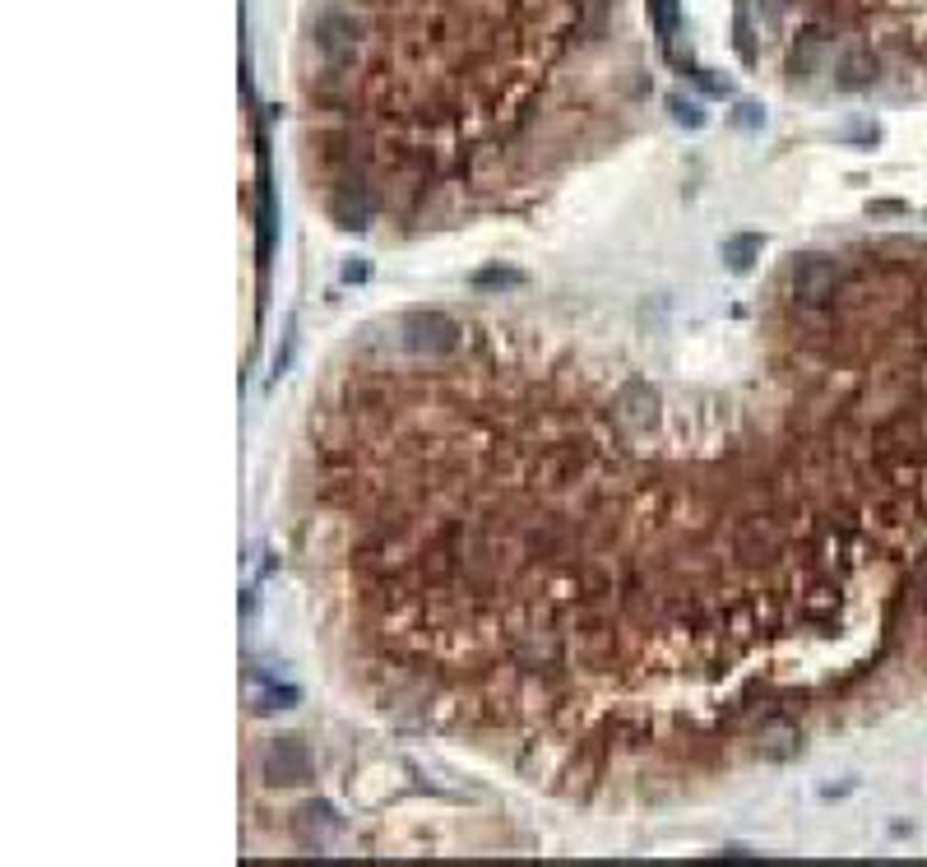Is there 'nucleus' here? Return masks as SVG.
<instances>
[{
  "label": "nucleus",
  "instance_id": "nucleus-15",
  "mask_svg": "<svg viewBox=\"0 0 927 867\" xmlns=\"http://www.w3.org/2000/svg\"><path fill=\"white\" fill-rule=\"evenodd\" d=\"M733 47H737V56H742V65H756V61H761V51H756V38H751V10H747V0H737V10H733Z\"/></svg>",
  "mask_w": 927,
  "mask_h": 867
},
{
  "label": "nucleus",
  "instance_id": "nucleus-19",
  "mask_svg": "<svg viewBox=\"0 0 927 867\" xmlns=\"http://www.w3.org/2000/svg\"><path fill=\"white\" fill-rule=\"evenodd\" d=\"M756 5H761V19H770V24H779L788 10V0H756Z\"/></svg>",
  "mask_w": 927,
  "mask_h": 867
},
{
  "label": "nucleus",
  "instance_id": "nucleus-9",
  "mask_svg": "<svg viewBox=\"0 0 927 867\" xmlns=\"http://www.w3.org/2000/svg\"><path fill=\"white\" fill-rule=\"evenodd\" d=\"M802 752V733L798 724H788L784 714H770L765 719V742H761V756L765 761H788V756Z\"/></svg>",
  "mask_w": 927,
  "mask_h": 867
},
{
  "label": "nucleus",
  "instance_id": "nucleus-8",
  "mask_svg": "<svg viewBox=\"0 0 927 867\" xmlns=\"http://www.w3.org/2000/svg\"><path fill=\"white\" fill-rule=\"evenodd\" d=\"M330 214L339 218V228L362 232L371 223V195H367V186H362V181H343L339 191H334V200H330Z\"/></svg>",
  "mask_w": 927,
  "mask_h": 867
},
{
  "label": "nucleus",
  "instance_id": "nucleus-20",
  "mask_svg": "<svg viewBox=\"0 0 927 867\" xmlns=\"http://www.w3.org/2000/svg\"><path fill=\"white\" fill-rule=\"evenodd\" d=\"M696 79H700V89H705V93H728V84H724V79H714L710 70H696Z\"/></svg>",
  "mask_w": 927,
  "mask_h": 867
},
{
  "label": "nucleus",
  "instance_id": "nucleus-10",
  "mask_svg": "<svg viewBox=\"0 0 927 867\" xmlns=\"http://www.w3.org/2000/svg\"><path fill=\"white\" fill-rule=\"evenodd\" d=\"M761 251H765L761 232H737V237H728V242L719 246V255H724V265L733 269V274H751V265L761 260Z\"/></svg>",
  "mask_w": 927,
  "mask_h": 867
},
{
  "label": "nucleus",
  "instance_id": "nucleus-4",
  "mask_svg": "<svg viewBox=\"0 0 927 867\" xmlns=\"http://www.w3.org/2000/svg\"><path fill=\"white\" fill-rule=\"evenodd\" d=\"M316 42H320V51H325L330 65H348L357 56V42H362V19H357L353 10L330 5V10L316 19Z\"/></svg>",
  "mask_w": 927,
  "mask_h": 867
},
{
  "label": "nucleus",
  "instance_id": "nucleus-7",
  "mask_svg": "<svg viewBox=\"0 0 927 867\" xmlns=\"http://www.w3.org/2000/svg\"><path fill=\"white\" fill-rule=\"evenodd\" d=\"M339 826H343L339 812H334L330 803H320V798L316 803H302L293 812V835L306 844V849H325V844L339 835Z\"/></svg>",
  "mask_w": 927,
  "mask_h": 867
},
{
  "label": "nucleus",
  "instance_id": "nucleus-6",
  "mask_svg": "<svg viewBox=\"0 0 927 867\" xmlns=\"http://www.w3.org/2000/svg\"><path fill=\"white\" fill-rule=\"evenodd\" d=\"M881 79V56L867 42H853V47H844L839 51V61H835V84L844 93H863V89H872Z\"/></svg>",
  "mask_w": 927,
  "mask_h": 867
},
{
  "label": "nucleus",
  "instance_id": "nucleus-11",
  "mask_svg": "<svg viewBox=\"0 0 927 867\" xmlns=\"http://www.w3.org/2000/svg\"><path fill=\"white\" fill-rule=\"evenodd\" d=\"M274 228H279V209H274V181L265 167L260 172V265H269V255H274Z\"/></svg>",
  "mask_w": 927,
  "mask_h": 867
},
{
  "label": "nucleus",
  "instance_id": "nucleus-17",
  "mask_svg": "<svg viewBox=\"0 0 927 867\" xmlns=\"http://www.w3.org/2000/svg\"><path fill=\"white\" fill-rule=\"evenodd\" d=\"M867 214L872 218H895V214H904V204L900 200H872L867 204Z\"/></svg>",
  "mask_w": 927,
  "mask_h": 867
},
{
  "label": "nucleus",
  "instance_id": "nucleus-14",
  "mask_svg": "<svg viewBox=\"0 0 927 867\" xmlns=\"http://www.w3.org/2000/svg\"><path fill=\"white\" fill-rule=\"evenodd\" d=\"M649 24H654L663 47H673L677 28H682V0H649Z\"/></svg>",
  "mask_w": 927,
  "mask_h": 867
},
{
  "label": "nucleus",
  "instance_id": "nucleus-18",
  "mask_svg": "<svg viewBox=\"0 0 927 867\" xmlns=\"http://www.w3.org/2000/svg\"><path fill=\"white\" fill-rule=\"evenodd\" d=\"M367 274H371L367 260H348L343 265V283H367Z\"/></svg>",
  "mask_w": 927,
  "mask_h": 867
},
{
  "label": "nucleus",
  "instance_id": "nucleus-21",
  "mask_svg": "<svg viewBox=\"0 0 927 867\" xmlns=\"http://www.w3.org/2000/svg\"><path fill=\"white\" fill-rule=\"evenodd\" d=\"M737 112H742V116H737V121H742V126H756V121H761V116H756V107H751V102H742V107H737Z\"/></svg>",
  "mask_w": 927,
  "mask_h": 867
},
{
  "label": "nucleus",
  "instance_id": "nucleus-3",
  "mask_svg": "<svg viewBox=\"0 0 927 867\" xmlns=\"http://www.w3.org/2000/svg\"><path fill=\"white\" fill-rule=\"evenodd\" d=\"M311 770H316V761H311L302 738H269L265 752H260V775L274 789H297L311 779Z\"/></svg>",
  "mask_w": 927,
  "mask_h": 867
},
{
  "label": "nucleus",
  "instance_id": "nucleus-2",
  "mask_svg": "<svg viewBox=\"0 0 927 867\" xmlns=\"http://www.w3.org/2000/svg\"><path fill=\"white\" fill-rule=\"evenodd\" d=\"M844 283V269H839L835 255H793L788 265V288L802 306H826Z\"/></svg>",
  "mask_w": 927,
  "mask_h": 867
},
{
  "label": "nucleus",
  "instance_id": "nucleus-1",
  "mask_svg": "<svg viewBox=\"0 0 927 867\" xmlns=\"http://www.w3.org/2000/svg\"><path fill=\"white\" fill-rule=\"evenodd\" d=\"M459 325L445 311H408L399 320V344L413 357H450L459 348Z\"/></svg>",
  "mask_w": 927,
  "mask_h": 867
},
{
  "label": "nucleus",
  "instance_id": "nucleus-12",
  "mask_svg": "<svg viewBox=\"0 0 927 867\" xmlns=\"http://www.w3.org/2000/svg\"><path fill=\"white\" fill-rule=\"evenodd\" d=\"M302 705V687L293 682H255V710L274 714V710H297Z\"/></svg>",
  "mask_w": 927,
  "mask_h": 867
},
{
  "label": "nucleus",
  "instance_id": "nucleus-13",
  "mask_svg": "<svg viewBox=\"0 0 927 867\" xmlns=\"http://www.w3.org/2000/svg\"><path fill=\"white\" fill-rule=\"evenodd\" d=\"M524 283H529V274H520V269H506V265H487V269H478V274H473V288H478V293H492V297L520 293Z\"/></svg>",
  "mask_w": 927,
  "mask_h": 867
},
{
  "label": "nucleus",
  "instance_id": "nucleus-5",
  "mask_svg": "<svg viewBox=\"0 0 927 867\" xmlns=\"http://www.w3.org/2000/svg\"><path fill=\"white\" fill-rule=\"evenodd\" d=\"M612 418L622 422L631 436L649 432V427L659 422V390L649 381H626L622 390H617V399H612Z\"/></svg>",
  "mask_w": 927,
  "mask_h": 867
},
{
  "label": "nucleus",
  "instance_id": "nucleus-16",
  "mask_svg": "<svg viewBox=\"0 0 927 867\" xmlns=\"http://www.w3.org/2000/svg\"><path fill=\"white\" fill-rule=\"evenodd\" d=\"M668 107H673V116L682 121V126H691V130H700L705 121H710V116H705V107H700L696 98H682V93H673V98H668Z\"/></svg>",
  "mask_w": 927,
  "mask_h": 867
}]
</instances>
